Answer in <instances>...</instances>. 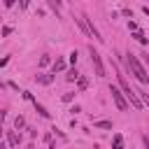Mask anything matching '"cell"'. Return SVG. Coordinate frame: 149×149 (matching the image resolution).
I'll return each instance as SVG.
<instances>
[{
  "label": "cell",
  "instance_id": "cell-13",
  "mask_svg": "<svg viewBox=\"0 0 149 149\" xmlns=\"http://www.w3.org/2000/svg\"><path fill=\"white\" fill-rule=\"evenodd\" d=\"M23 126H26V119H23V116H16V119H14V128H16V130H21Z\"/></svg>",
  "mask_w": 149,
  "mask_h": 149
},
{
  "label": "cell",
  "instance_id": "cell-8",
  "mask_svg": "<svg viewBox=\"0 0 149 149\" xmlns=\"http://www.w3.org/2000/svg\"><path fill=\"white\" fill-rule=\"evenodd\" d=\"M51 70H54V74H56V72H63V70H65V61H63V58H56V63H54Z\"/></svg>",
  "mask_w": 149,
  "mask_h": 149
},
{
  "label": "cell",
  "instance_id": "cell-6",
  "mask_svg": "<svg viewBox=\"0 0 149 149\" xmlns=\"http://www.w3.org/2000/svg\"><path fill=\"white\" fill-rule=\"evenodd\" d=\"M33 105H35V112H37L40 116H44V119H49V112H47V107H44V105H40L37 100H33Z\"/></svg>",
  "mask_w": 149,
  "mask_h": 149
},
{
  "label": "cell",
  "instance_id": "cell-15",
  "mask_svg": "<svg viewBox=\"0 0 149 149\" xmlns=\"http://www.w3.org/2000/svg\"><path fill=\"white\" fill-rule=\"evenodd\" d=\"M49 7H51V9H61V2H56V0H49Z\"/></svg>",
  "mask_w": 149,
  "mask_h": 149
},
{
  "label": "cell",
  "instance_id": "cell-4",
  "mask_svg": "<svg viewBox=\"0 0 149 149\" xmlns=\"http://www.w3.org/2000/svg\"><path fill=\"white\" fill-rule=\"evenodd\" d=\"M112 147H114V149H123V135H121V133H114V137H112Z\"/></svg>",
  "mask_w": 149,
  "mask_h": 149
},
{
  "label": "cell",
  "instance_id": "cell-20",
  "mask_svg": "<svg viewBox=\"0 0 149 149\" xmlns=\"http://www.w3.org/2000/svg\"><path fill=\"white\" fill-rule=\"evenodd\" d=\"M23 98H26V100H35V98H33V93H30V91H23Z\"/></svg>",
  "mask_w": 149,
  "mask_h": 149
},
{
  "label": "cell",
  "instance_id": "cell-27",
  "mask_svg": "<svg viewBox=\"0 0 149 149\" xmlns=\"http://www.w3.org/2000/svg\"><path fill=\"white\" fill-rule=\"evenodd\" d=\"M0 137H2V126H0Z\"/></svg>",
  "mask_w": 149,
  "mask_h": 149
},
{
  "label": "cell",
  "instance_id": "cell-12",
  "mask_svg": "<svg viewBox=\"0 0 149 149\" xmlns=\"http://www.w3.org/2000/svg\"><path fill=\"white\" fill-rule=\"evenodd\" d=\"M65 79H68V81H74V79H79V72H77V70L72 68V70H68V74H65Z\"/></svg>",
  "mask_w": 149,
  "mask_h": 149
},
{
  "label": "cell",
  "instance_id": "cell-11",
  "mask_svg": "<svg viewBox=\"0 0 149 149\" xmlns=\"http://www.w3.org/2000/svg\"><path fill=\"white\" fill-rule=\"evenodd\" d=\"M93 126L95 128H102V130H112V121H95Z\"/></svg>",
  "mask_w": 149,
  "mask_h": 149
},
{
  "label": "cell",
  "instance_id": "cell-5",
  "mask_svg": "<svg viewBox=\"0 0 149 149\" xmlns=\"http://www.w3.org/2000/svg\"><path fill=\"white\" fill-rule=\"evenodd\" d=\"M54 81V74H37V84H42V86H49Z\"/></svg>",
  "mask_w": 149,
  "mask_h": 149
},
{
  "label": "cell",
  "instance_id": "cell-2",
  "mask_svg": "<svg viewBox=\"0 0 149 149\" xmlns=\"http://www.w3.org/2000/svg\"><path fill=\"white\" fill-rule=\"evenodd\" d=\"M88 54H91V63H93V68H95V74H98V77H105V65H102V58H100V54L93 49V44L88 47Z\"/></svg>",
  "mask_w": 149,
  "mask_h": 149
},
{
  "label": "cell",
  "instance_id": "cell-21",
  "mask_svg": "<svg viewBox=\"0 0 149 149\" xmlns=\"http://www.w3.org/2000/svg\"><path fill=\"white\" fill-rule=\"evenodd\" d=\"M70 112H72V114H77V112H81V107H79V105H72V107H70Z\"/></svg>",
  "mask_w": 149,
  "mask_h": 149
},
{
  "label": "cell",
  "instance_id": "cell-1",
  "mask_svg": "<svg viewBox=\"0 0 149 149\" xmlns=\"http://www.w3.org/2000/svg\"><path fill=\"white\" fill-rule=\"evenodd\" d=\"M128 70H130V74H135V79L140 81V84H149V74H147V70H144V65L140 63V58L135 56V54H130L128 51Z\"/></svg>",
  "mask_w": 149,
  "mask_h": 149
},
{
  "label": "cell",
  "instance_id": "cell-3",
  "mask_svg": "<svg viewBox=\"0 0 149 149\" xmlns=\"http://www.w3.org/2000/svg\"><path fill=\"white\" fill-rule=\"evenodd\" d=\"M109 93H112V100L116 102V107H119L121 112H126V109H128V100L123 98V93H121L116 86H109Z\"/></svg>",
  "mask_w": 149,
  "mask_h": 149
},
{
  "label": "cell",
  "instance_id": "cell-25",
  "mask_svg": "<svg viewBox=\"0 0 149 149\" xmlns=\"http://www.w3.org/2000/svg\"><path fill=\"white\" fill-rule=\"evenodd\" d=\"M142 12H144V14H147V16H149V7H147V5H144V7H142Z\"/></svg>",
  "mask_w": 149,
  "mask_h": 149
},
{
  "label": "cell",
  "instance_id": "cell-14",
  "mask_svg": "<svg viewBox=\"0 0 149 149\" xmlns=\"http://www.w3.org/2000/svg\"><path fill=\"white\" fill-rule=\"evenodd\" d=\"M77 86H79V88H86V86H88V79H86V77H79V79H77Z\"/></svg>",
  "mask_w": 149,
  "mask_h": 149
},
{
  "label": "cell",
  "instance_id": "cell-17",
  "mask_svg": "<svg viewBox=\"0 0 149 149\" xmlns=\"http://www.w3.org/2000/svg\"><path fill=\"white\" fill-rule=\"evenodd\" d=\"M40 65H42V68L49 65V56H42V58H40Z\"/></svg>",
  "mask_w": 149,
  "mask_h": 149
},
{
  "label": "cell",
  "instance_id": "cell-10",
  "mask_svg": "<svg viewBox=\"0 0 149 149\" xmlns=\"http://www.w3.org/2000/svg\"><path fill=\"white\" fill-rule=\"evenodd\" d=\"M133 37H135L140 44H147V42H149V40L144 37V33H142V30H135V33H133Z\"/></svg>",
  "mask_w": 149,
  "mask_h": 149
},
{
  "label": "cell",
  "instance_id": "cell-9",
  "mask_svg": "<svg viewBox=\"0 0 149 149\" xmlns=\"http://www.w3.org/2000/svg\"><path fill=\"white\" fill-rule=\"evenodd\" d=\"M135 95L140 98V102H142V105H147V107H149V93H144V91H135Z\"/></svg>",
  "mask_w": 149,
  "mask_h": 149
},
{
  "label": "cell",
  "instance_id": "cell-24",
  "mask_svg": "<svg viewBox=\"0 0 149 149\" xmlns=\"http://www.w3.org/2000/svg\"><path fill=\"white\" fill-rule=\"evenodd\" d=\"M144 147L149 149V135H144Z\"/></svg>",
  "mask_w": 149,
  "mask_h": 149
},
{
  "label": "cell",
  "instance_id": "cell-26",
  "mask_svg": "<svg viewBox=\"0 0 149 149\" xmlns=\"http://www.w3.org/2000/svg\"><path fill=\"white\" fill-rule=\"evenodd\" d=\"M28 149H35V144H28Z\"/></svg>",
  "mask_w": 149,
  "mask_h": 149
},
{
  "label": "cell",
  "instance_id": "cell-19",
  "mask_svg": "<svg viewBox=\"0 0 149 149\" xmlns=\"http://www.w3.org/2000/svg\"><path fill=\"white\" fill-rule=\"evenodd\" d=\"M70 63H72V65L77 63V51H72V54H70Z\"/></svg>",
  "mask_w": 149,
  "mask_h": 149
},
{
  "label": "cell",
  "instance_id": "cell-22",
  "mask_svg": "<svg viewBox=\"0 0 149 149\" xmlns=\"http://www.w3.org/2000/svg\"><path fill=\"white\" fill-rule=\"evenodd\" d=\"M142 61H144V63L149 65V56H147V54H142Z\"/></svg>",
  "mask_w": 149,
  "mask_h": 149
},
{
  "label": "cell",
  "instance_id": "cell-18",
  "mask_svg": "<svg viewBox=\"0 0 149 149\" xmlns=\"http://www.w3.org/2000/svg\"><path fill=\"white\" fill-rule=\"evenodd\" d=\"M128 28H130V30L135 33V30H137V23H135V21H128Z\"/></svg>",
  "mask_w": 149,
  "mask_h": 149
},
{
  "label": "cell",
  "instance_id": "cell-16",
  "mask_svg": "<svg viewBox=\"0 0 149 149\" xmlns=\"http://www.w3.org/2000/svg\"><path fill=\"white\" fill-rule=\"evenodd\" d=\"M74 98V93H63V102H70Z\"/></svg>",
  "mask_w": 149,
  "mask_h": 149
},
{
  "label": "cell",
  "instance_id": "cell-23",
  "mask_svg": "<svg viewBox=\"0 0 149 149\" xmlns=\"http://www.w3.org/2000/svg\"><path fill=\"white\" fill-rule=\"evenodd\" d=\"M5 116H7V112H0V123L5 121Z\"/></svg>",
  "mask_w": 149,
  "mask_h": 149
},
{
  "label": "cell",
  "instance_id": "cell-7",
  "mask_svg": "<svg viewBox=\"0 0 149 149\" xmlns=\"http://www.w3.org/2000/svg\"><path fill=\"white\" fill-rule=\"evenodd\" d=\"M7 142H9V147H16V144L21 142V135H16L14 130H9V135H7Z\"/></svg>",
  "mask_w": 149,
  "mask_h": 149
}]
</instances>
